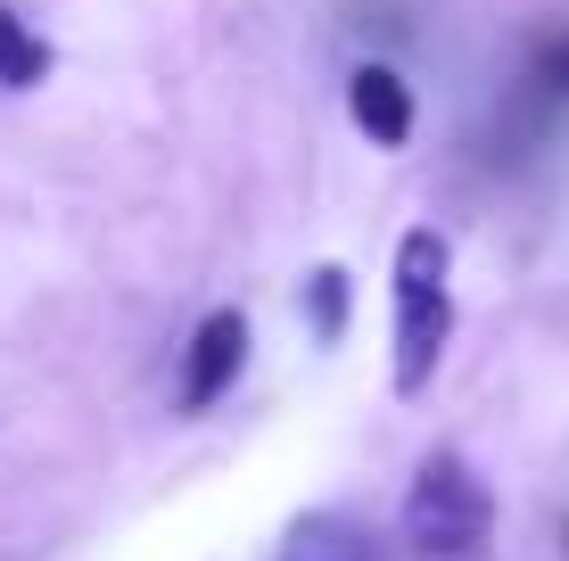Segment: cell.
Wrapping results in <instances>:
<instances>
[{
  "mask_svg": "<svg viewBox=\"0 0 569 561\" xmlns=\"http://www.w3.org/2000/svg\"><path fill=\"white\" fill-rule=\"evenodd\" d=\"M446 331H455V305H446V240L438 231H405L397 240V397H421L429 372L446 355Z\"/></svg>",
  "mask_w": 569,
  "mask_h": 561,
  "instance_id": "cell-1",
  "label": "cell"
},
{
  "mask_svg": "<svg viewBox=\"0 0 569 561\" xmlns=\"http://www.w3.org/2000/svg\"><path fill=\"white\" fill-rule=\"evenodd\" d=\"M487 520H496V504H487V488L470 479V462L462 454H429L413 495H405V545L421 561H462L487 537Z\"/></svg>",
  "mask_w": 569,
  "mask_h": 561,
  "instance_id": "cell-2",
  "label": "cell"
},
{
  "mask_svg": "<svg viewBox=\"0 0 569 561\" xmlns=\"http://www.w3.org/2000/svg\"><path fill=\"white\" fill-rule=\"evenodd\" d=\"M240 363H248V314H207L199 322V339H190V355H182V413H207L214 397L240 380Z\"/></svg>",
  "mask_w": 569,
  "mask_h": 561,
  "instance_id": "cell-3",
  "label": "cell"
},
{
  "mask_svg": "<svg viewBox=\"0 0 569 561\" xmlns=\"http://www.w3.org/2000/svg\"><path fill=\"white\" fill-rule=\"evenodd\" d=\"M347 116H356L380 149H405L413 141V83H405L397 67H356L347 74Z\"/></svg>",
  "mask_w": 569,
  "mask_h": 561,
  "instance_id": "cell-4",
  "label": "cell"
},
{
  "mask_svg": "<svg viewBox=\"0 0 569 561\" xmlns=\"http://www.w3.org/2000/svg\"><path fill=\"white\" fill-rule=\"evenodd\" d=\"M272 561H380V545L347 512H298L281 529V545H272Z\"/></svg>",
  "mask_w": 569,
  "mask_h": 561,
  "instance_id": "cell-5",
  "label": "cell"
},
{
  "mask_svg": "<svg viewBox=\"0 0 569 561\" xmlns=\"http://www.w3.org/2000/svg\"><path fill=\"white\" fill-rule=\"evenodd\" d=\"M42 74H50V50L33 42V33L17 26L9 9H0V91H33Z\"/></svg>",
  "mask_w": 569,
  "mask_h": 561,
  "instance_id": "cell-6",
  "label": "cell"
},
{
  "mask_svg": "<svg viewBox=\"0 0 569 561\" xmlns=\"http://www.w3.org/2000/svg\"><path fill=\"white\" fill-rule=\"evenodd\" d=\"M306 322H313V339H322V347L347 331V273H339V264L306 273Z\"/></svg>",
  "mask_w": 569,
  "mask_h": 561,
  "instance_id": "cell-7",
  "label": "cell"
}]
</instances>
